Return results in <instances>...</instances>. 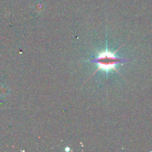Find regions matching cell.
Listing matches in <instances>:
<instances>
[{
  "label": "cell",
  "mask_w": 152,
  "mask_h": 152,
  "mask_svg": "<svg viewBox=\"0 0 152 152\" xmlns=\"http://www.w3.org/2000/svg\"><path fill=\"white\" fill-rule=\"evenodd\" d=\"M126 61H128V59H122L115 56V53L108 50V48H106L104 50L99 52L96 57L92 60H89V62H94L97 65V71L101 70L104 72L108 73V71H112V70H115L118 72L116 66Z\"/></svg>",
  "instance_id": "6da1fadb"
}]
</instances>
